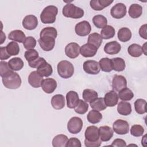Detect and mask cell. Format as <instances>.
Here are the masks:
<instances>
[{"instance_id":"cell-14","label":"cell","mask_w":147,"mask_h":147,"mask_svg":"<svg viewBox=\"0 0 147 147\" xmlns=\"http://www.w3.org/2000/svg\"><path fill=\"white\" fill-rule=\"evenodd\" d=\"M37 18L34 15L26 16L22 21L23 27L27 30H32L36 29L38 25Z\"/></svg>"},{"instance_id":"cell-15","label":"cell","mask_w":147,"mask_h":147,"mask_svg":"<svg viewBox=\"0 0 147 147\" xmlns=\"http://www.w3.org/2000/svg\"><path fill=\"white\" fill-rule=\"evenodd\" d=\"M97 51L98 48L95 46L87 42L81 47L80 53L84 57H91L96 55Z\"/></svg>"},{"instance_id":"cell-5","label":"cell","mask_w":147,"mask_h":147,"mask_svg":"<svg viewBox=\"0 0 147 147\" xmlns=\"http://www.w3.org/2000/svg\"><path fill=\"white\" fill-rule=\"evenodd\" d=\"M40 37L38 42L42 50L48 52L53 49L55 44V38L54 37L46 34H40Z\"/></svg>"},{"instance_id":"cell-29","label":"cell","mask_w":147,"mask_h":147,"mask_svg":"<svg viewBox=\"0 0 147 147\" xmlns=\"http://www.w3.org/2000/svg\"><path fill=\"white\" fill-rule=\"evenodd\" d=\"M131 38V32L128 28L123 27L118 30V38L120 41L127 42L129 41Z\"/></svg>"},{"instance_id":"cell-48","label":"cell","mask_w":147,"mask_h":147,"mask_svg":"<svg viewBox=\"0 0 147 147\" xmlns=\"http://www.w3.org/2000/svg\"><path fill=\"white\" fill-rule=\"evenodd\" d=\"M82 144L80 141L75 137H71L69 140L66 144V147H81Z\"/></svg>"},{"instance_id":"cell-13","label":"cell","mask_w":147,"mask_h":147,"mask_svg":"<svg viewBox=\"0 0 147 147\" xmlns=\"http://www.w3.org/2000/svg\"><path fill=\"white\" fill-rule=\"evenodd\" d=\"M127 86V80L122 75H116L112 80V87L115 91H119Z\"/></svg>"},{"instance_id":"cell-52","label":"cell","mask_w":147,"mask_h":147,"mask_svg":"<svg viewBox=\"0 0 147 147\" xmlns=\"http://www.w3.org/2000/svg\"><path fill=\"white\" fill-rule=\"evenodd\" d=\"M101 144L102 141L100 139L95 142H90L86 140H84V145L86 147H99L100 146Z\"/></svg>"},{"instance_id":"cell-21","label":"cell","mask_w":147,"mask_h":147,"mask_svg":"<svg viewBox=\"0 0 147 147\" xmlns=\"http://www.w3.org/2000/svg\"><path fill=\"white\" fill-rule=\"evenodd\" d=\"M67 106L69 109H74L78 104L79 98L78 94L74 91H69L66 94Z\"/></svg>"},{"instance_id":"cell-53","label":"cell","mask_w":147,"mask_h":147,"mask_svg":"<svg viewBox=\"0 0 147 147\" xmlns=\"http://www.w3.org/2000/svg\"><path fill=\"white\" fill-rule=\"evenodd\" d=\"M146 27L147 25L144 24L142 25L140 29H139V34L142 38L146 40L147 39V35H146Z\"/></svg>"},{"instance_id":"cell-44","label":"cell","mask_w":147,"mask_h":147,"mask_svg":"<svg viewBox=\"0 0 147 147\" xmlns=\"http://www.w3.org/2000/svg\"><path fill=\"white\" fill-rule=\"evenodd\" d=\"M38 55V52L34 49L28 50L24 53V57L28 62H30L36 60L39 57Z\"/></svg>"},{"instance_id":"cell-35","label":"cell","mask_w":147,"mask_h":147,"mask_svg":"<svg viewBox=\"0 0 147 147\" xmlns=\"http://www.w3.org/2000/svg\"><path fill=\"white\" fill-rule=\"evenodd\" d=\"M115 34V29L111 25H106L100 32V36L103 39L108 40L113 38Z\"/></svg>"},{"instance_id":"cell-10","label":"cell","mask_w":147,"mask_h":147,"mask_svg":"<svg viewBox=\"0 0 147 147\" xmlns=\"http://www.w3.org/2000/svg\"><path fill=\"white\" fill-rule=\"evenodd\" d=\"M110 14L114 18H122L126 14V6L122 3H118L111 7Z\"/></svg>"},{"instance_id":"cell-1","label":"cell","mask_w":147,"mask_h":147,"mask_svg":"<svg viewBox=\"0 0 147 147\" xmlns=\"http://www.w3.org/2000/svg\"><path fill=\"white\" fill-rule=\"evenodd\" d=\"M3 86L9 89H17L21 85L20 76L13 71L2 78Z\"/></svg>"},{"instance_id":"cell-30","label":"cell","mask_w":147,"mask_h":147,"mask_svg":"<svg viewBox=\"0 0 147 147\" xmlns=\"http://www.w3.org/2000/svg\"><path fill=\"white\" fill-rule=\"evenodd\" d=\"M68 140L67 136L62 134H58L53 138L52 146L53 147H65Z\"/></svg>"},{"instance_id":"cell-45","label":"cell","mask_w":147,"mask_h":147,"mask_svg":"<svg viewBox=\"0 0 147 147\" xmlns=\"http://www.w3.org/2000/svg\"><path fill=\"white\" fill-rule=\"evenodd\" d=\"M23 45L24 48L27 50L33 49L36 45V40L33 37L28 36L26 37Z\"/></svg>"},{"instance_id":"cell-18","label":"cell","mask_w":147,"mask_h":147,"mask_svg":"<svg viewBox=\"0 0 147 147\" xmlns=\"http://www.w3.org/2000/svg\"><path fill=\"white\" fill-rule=\"evenodd\" d=\"M118 95L117 92L114 90H111L107 92L105 95L104 100L106 106L114 107L118 103Z\"/></svg>"},{"instance_id":"cell-43","label":"cell","mask_w":147,"mask_h":147,"mask_svg":"<svg viewBox=\"0 0 147 147\" xmlns=\"http://www.w3.org/2000/svg\"><path fill=\"white\" fill-rule=\"evenodd\" d=\"M88 109V105L86 102L82 99H79L78 104L74 107L75 111L79 114H85Z\"/></svg>"},{"instance_id":"cell-12","label":"cell","mask_w":147,"mask_h":147,"mask_svg":"<svg viewBox=\"0 0 147 147\" xmlns=\"http://www.w3.org/2000/svg\"><path fill=\"white\" fill-rule=\"evenodd\" d=\"M80 46L76 42H70L65 48V53L67 57L75 59L79 56L80 53Z\"/></svg>"},{"instance_id":"cell-49","label":"cell","mask_w":147,"mask_h":147,"mask_svg":"<svg viewBox=\"0 0 147 147\" xmlns=\"http://www.w3.org/2000/svg\"><path fill=\"white\" fill-rule=\"evenodd\" d=\"M45 62H47V61L44 59V58L41 57H38L36 60H33L32 61H30V62H28V63H29V65L30 67L34 68H37L41 65H42V64H44Z\"/></svg>"},{"instance_id":"cell-11","label":"cell","mask_w":147,"mask_h":147,"mask_svg":"<svg viewBox=\"0 0 147 147\" xmlns=\"http://www.w3.org/2000/svg\"><path fill=\"white\" fill-rule=\"evenodd\" d=\"M85 140L90 142H95L100 140L99 134V128L95 126L87 127L84 133Z\"/></svg>"},{"instance_id":"cell-7","label":"cell","mask_w":147,"mask_h":147,"mask_svg":"<svg viewBox=\"0 0 147 147\" xmlns=\"http://www.w3.org/2000/svg\"><path fill=\"white\" fill-rule=\"evenodd\" d=\"M113 129L117 134H126L129 131V125L126 121L119 119L113 123Z\"/></svg>"},{"instance_id":"cell-26","label":"cell","mask_w":147,"mask_h":147,"mask_svg":"<svg viewBox=\"0 0 147 147\" xmlns=\"http://www.w3.org/2000/svg\"><path fill=\"white\" fill-rule=\"evenodd\" d=\"M37 72L42 77H48L52 74L53 69L50 64L45 62L37 68Z\"/></svg>"},{"instance_id":"cell-54","label":"cell","mask_w":147,"mask_h":147,"mask_svg":"<svg viewBox=\"0 0 147 147\" xmlns=\"http://www.w3.org/2000/svg\"><path fill=\"white\" fill-rule=\"evenodd\" d=\"M146 43H145L144 44V45L142 46V52H143V53L146 55Z\"/></svg>"},{"instance_id":"cell-17","label":"cell","mask_w":147,"mask_h":147,"mask_svg":"<svg viewBox=\"0 0 147 147\" xmlns=\"http://www.w3.org/2000/svg\"><path fill=\"white\" fill-rule=\"evenodd\" d=\"M113 130L109 126H102L99 128V138L102 141H108L113 136Z\"/></svg>"},{"instance_id":"cell-27","label":"cell","mask_w":147,"mask_h":147,"mask_svg":"<svg viewBox=\"0 0 147 147\" xmlns=\"http://www.w3.org/2000/svg\"><path fill=\"white\" fill-rule=\"evenodd\" d=\"M113 69L117 71H123L126 67L125 60L121 57H115L111 59Z\"/></svg>"},{"instance_id":"cell-34","label":"cell","mask_w":147,"mask_h":147,"mask_svg":"<svg viewBox=\"0 0 147 147\" xmlns=\"http://www.w3.org/2000/svg\"><path fill=\"white\" fill-rule=\"evenodd\" d=\"M127 52L129 55L134 57H140L143 53L141 46L137 44H132L129 46Z\"/></svg>"},{"instance_id":"cell-25","label":"cell","mask_w":147,"mask_h":147,"mask_svg":"<svg viewBox=\"0 0 147 147\" xmlns=\"http://www.w3.org/2000/svg\"><path fill=\"white\" fill-rule=\"evenodd\" d=\"M118 113L122 115H128L131 113V106L129 102L121 101L118 104Z\"/></svg>"},{"instance_id":"cell-4","label":"cell","mask_w":147,"mask_h":147,"mask_svg":"<svg viewBox=\"0 0 147 147\" xmlns=\"http://www.w3.org/2000/svg\"><path fill=\"white\" fill-rule=\"evenodd\" d=\"M57 69L59 75L64 79L71 78L74 73L73 64L67 60L60 61L57 64Z\"/></svg>"},{"instance_id":"cell-16","label":"cell","mask_w":147,"mask_h":147,"mask_svg":"<svg viewBox=\"0 0 147 147\" xmlns=\"http://www.w3.org/2000/svg\"><path fill=\"white\" fill-rule=\"evenodd\" d=\"M42 90L47 94L52 93L57 87V82L53 78H46L41 83Z\"/></svg>"},{"instance_id":"cell-23","label":"cell","mask_w":147,"mask_h":147,"mask_svg":"<svg viewBox=\"0 0 147 147\" xmlns=\"http://www.w3.org/2000/svg\"><path fill=\"white\" fill-rule=\"evenodd\" d=\"M113 2V1L109 0H92L90 1V5L93 10L100 11L109 6Z\"/></svg>"},{"instance_id":"cell-36","label":"cell","mask_w":147,"mask_h":147,"mask_svg":"<svg viewBox=\"0 0 147 147\" xmlns=\"http://www.w3.org/2000/svg\"><path fill=\"white\" fill-rule=\"evenodd\" d=\"M82 97L84 101L90 103L98 98V93L92 89H85L83 91Z\"/></svg>"},{"instance_id":"cell-40","label":"cell","mask_w":147,"mask_h":147,"mask_svg":"<svg viewBox=\"0 0 147 147\" xmlns=\"http://www.w3.org/2000/svg\"><path fill=\"white\" fill-rule=\"evenodd\" d=\"M134 109L137 113L143 114L146 112V102L143 99H138L134 102Z\"/></svg>"},{"instance_id":"cell-50","label":"cell","mask_w":147,"mask_h":147,"mask_svg":"<svg viewBox=\"0 0 147 147\" xmlns=\"http://www.w3.org/2000/svg\"><path fill=\"white\" fill-rule=\"evenodd\" d=\"M11 56L8 54L6 51V47H1L0 48V59L1 61L3 60H6L10 57Z\"/></svg>"},{"instance_id":"cell-32","label":"cell","mask_w":147,"mask_h":147,"mask_svg":"<svg viewBox=\"0 0 147 147\" xmlns=\"http://www.w3.org/2000/svg\"><path fill=\"white\" fill-rule=\"evenodd\" d=\"M8 64L10 68L13 71H16L21 70L24 65L23 60L20 57H13L9 60V61H8Z\"/></svg>"},{"instance_id":"cell-42","label":"cell","mask_w":147,"mask_h":147,"mask_svg":"<svg viewBox=\"0 0 147 147\" xmlns=\"http://www.w3.org/2000/svg\"><path fill=\"white\" fill-rule=\"evenodd\" d=\"M7 52L9 55L16 56L20 53V46L16 41H11L6 47Z\"/></svg>"},{"instance_id":"cell-31","label":"cell","mask_w":147,"mask_h":147,"mask_svg":"<svg viewBox=\"0 0 147 147\" xmlns=\"http://www.w3.org/2000/svg\"><path fill=\"white\" fill-rule=\"evenodd\" d=\"M87 120L92 124L99 123L102 119V114L99 111L92 110L89 111L87 116Z\"/></svg>"},{"instance_id":"cell-51","label":"cell","mask_w":147,"mask_h":147,"mask_svg":"<svg viewBox=\"0 0 147 147\" xmlns=\"http://www.w3.org/2000/svg\"><path fill=\"white\" fill-rule=\"evenodd\" d=\"M111 146L117 147H124L126 146V143L125 141L121 138H117L113 141Z\"/></svg>"},{"instance_id":"cell-2","label":"cell","mask_w":147,"mask_h":147,"mask_svg":"<svg viewBox=\"0 0 147 147\" xmlns=\"http://www.w3.org/2000/svg\"><path fill=\"white\" fill-rule=\"evenodd\" d=\"M58 13V9L53 5L45 7L40 14V20L44 24H53L56 21V16Z\"/></svg>"},{"instance_id":"cell-37","label":"cell","mask_w":147,"mask_h":147,"mask_svg":"<svg viewBox=\"0 0 147 147\" xmlns=\"http://www.w3.org/2000/svg\"><path fill=\"white\" fill-rule=\"evenodd\" d=\"M92 22L96 28L99 29H101V28H103L105 26L107 25V20L103 15L98 14V15L95 16L92 18Z\"/></svg>"},{"instance_id":"cell-3","label":"cell","mask_w":147,"mask_h":147,"mask_svg":"<svg viewBox=\"0 0 147 147\" xmlns=\"http://www.w3.org/2000/svg\"><path fill=\"white\" fill-rule=\"evenodd\" d=\"M62 13L64 17L74 19L80 18L84 16V10L72 3L65 5L63 8Z\"/></svg>"},{"instance_id":"cell-39","label":"cell","mask_w":147,"mask_h":147,"mask_svg":"<svg viewBox=\"0 0 147 147\" xmlns=\"http://www.w3.org/2000/svg\"><path fill=\"white\" fill-rule=\"evenodd\" d=\"M100 69L105 72H110L113 70L111 59L108 57H103L99 61Z\"/></svg>"},{"instance_id":"cell-19","label":"cell","mask_w":147,"mask_h":147,"mask_svg":"<svg viewBox=\"0 0 147 147\" xmlns=\"http://www.w3.org/2000/svg\"><path fill=\"white\" fill-rule=\"evenodd\" d=\"M121 49V45L116 41H113L106 43L104 47V51L109 55H115L118 53Z\"/></svg>"},{"instance_id":"cell-41","label":"cell","mask_w":147,"mask_h":147,"mask_svg":"<svg viewBox=\"0 0 147 147\" xmlns=\"http://www.w3.org/2000/svg\"><path fill=\"white\" fill-rule=\"evenodd\" d=\"M118 98L123 101L130 100L134 96L132 91L128 88H124L119 91Z\"/></svg>"},{"instance_id":"cell-33","label":"cell","mask_w":147,"mask_h":147,"mask_svg":"<svg viewBox=\"0 0 147 147\" xmlns=\"http://www.w3.org/2000/svg\"><path fill=\"white\" fill-rule=\"evenodd\" d=\"M91 107L93 110H97L98 111H103L107 107L103 98H97L93 101L90 103Z\"/></svg>"},{"instance_id":"cell-28","label":"cell","mask_w":147,"mask_h":147,"mask_svg":"<svg viewBox=\"0 0 147 147\" xmlns=\"http://www.w3.org/2000/svg\"><path fill=\"white\" fill-rule=\"evenodd\" d=\"M128 13L132 18H137L142 14V7L138 4L133 3L130 6Z\"/></svg>"},{"instance_id":"cell-38","label":"cell","mask_w":147,"mask_h":147,"mask_svg":"<svg viewBox=\"0 0 147 147\" xmlns=\"http://www.w3.org/2000/svg\"><path fill=\"white\" fill-rule=\"evenodd\" d=\"M88 43L94 45L98 49L102 43V38L98 33H91L88 37Z\"/></svg>"},{"instance_id":"cell-47","label":"cell","mask_w":147,"mask_h":147,"mask_svg":"<svg viewBox=\"0 0 147 147\" xmlns=\"http://www.w3.org/2000/svg\"><path fill=\"white\" fill-rule=\"evenodd\" d=\"M0 67H1V71H0V75L1 78L4 76L5 75L7 74L10 72L12 71L13 70L10 68V67L8 63L6 61H1L0 63Z\"/></svg>"},{"instance_id":"cell-46","label":"cell","mask_w":147,"mask_h":147,"mask_svg":"<svg viewBox=\"0 0 147 147\" xmlns=\"http://www.w3.org/2000/svg\"><path fill=\"white\" fill-rule=\"evenodd\" d=\"M144 128L140 125H134L130 129V133L134 137H140L144 134Z\"/></svg>"},{"instance_id":"cell-9","label":"cell","mask_w":147,"mask_h":147,"mask_svg":"<svg viewBox=\"0 0 147 147\" xmlns=\"http://www.w3.org/2000/svg\"><path fill=\"white\" fill-rule=\"evenodd\" d=\"M91 30V26L87 21H82L78 23L75 27L76 34L79 36H86L90 34Z\"/></svg>"},{"instance_id":"cell-6","label":"cell","mask_w":147,"mask_h":147,"mask_svg":"<svg viewBox=\"0 0 147 147\" xmlns=\"http://www.w3.org/2000/svg\"><path fill=\"white\" fill-rule=\"evenodd\" d=\"M83 125V121L80 118L73 117L68 122L67 129L70 133L78 134L82 130Z\"/></svg>"},{"instance_id":"cell-20","label":"cell","mask_w":147,"mask_h":147,"mask_svg":"<svg viewBox=\"0 0 147 147\" xmlns=\"http://www.w3.org/2000/svg\"><path fill=\"white\" fill-rule=\"evenodd\" d=\"M43 78L36 71L30 72L28 76V82L29 84L34 88H38L41 86Z\"/></svg>"},{"instance_id":"cell-24","label":"cell","mask_w":147,"mask_h":147,"mask_svg":"<svg viewBox=\"0 0 147 147\" xmlns=\"http://www.w3.org/2000/svg\"><path fill=\"white\" fill-rule=\"evenodd\" d=\"M25 33L21 30H14L10 32L8 35V38L13 41L18 42L20 43L24 42L26 37Z\"/></svg>"},{"instance_id":"cell-8","label":"cell","mask_w":147,"mask_h":147,"mask_svg":"<svg viewBox=\"0 0 147 147\" xmlns=\"http://www.w3.org/2000/svg\"><path fill=\"white\" fill-rule=\"evenodd\" d=\"M83 67L84 71L90 75H96L99 74L100 71L99 63L92 60H89L84 61Z\"/></svg>"},{"instance_id":"cell-22","label":"cell","mask_w":147,"mask_h":147,"mask_svg":"<svg viewBox=\"0 0 147 147\" xmlns=\"http://www.w3.org/2000/svg\"><path fill=\"white\" fill-rule=\"evenodd\" d=\"M51 105L53 108L56 110L62 109L65 105L64 96L61 94L55 95L51 99Z\"/></svg>"}]
</instances>
